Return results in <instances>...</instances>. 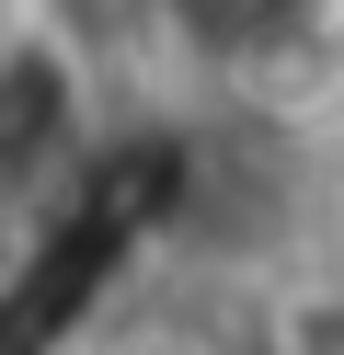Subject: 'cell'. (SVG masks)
<instances>
[{"instance_id": "7a4b0ae2", "label": "cell", "mask_w": 344, "mask_h": 355, "mask_svg": "<svg viewBox=\"0 0 344 355\" xmlns=\"http://www.w3.org/2000/svg\"><path fill=\"white\" fill-rule=\"evenodd\" d=\"M81 355H206L195 332H104V344H81Z\"/></svg>"}, {"instance_id": "6da1fadb", "label": "cell", "mask_w": 344, "mask_h": 355, "mask_svg": "<svg viewBox=\"0 0 344 355\" xmlns=\"http://www.w3.org/2000/svg\"><path fill=\"white\" fill-rule=\"evenodd\" d=\"M69 161H92V69H81V46L46 12H23L12 69H0V172H12L23 218H46Z\"/></svg>"}]
</instances>
